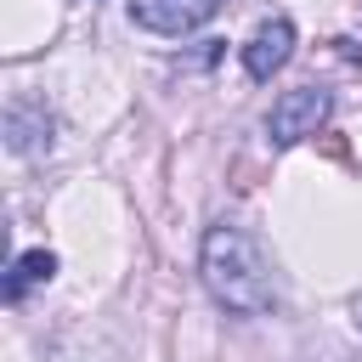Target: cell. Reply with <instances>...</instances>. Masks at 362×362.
<instances>
[{"label": "cell", "mask_w": 362, "mask_h": 362, "mask_svg": "<svg viewBox=\"0 0 362 362\" xmlns=\"http://www.w3.org/2000/svg\"><path fill=\"white\" fill-rule=\"evenodd\" d=\"M288 57H294V23H288V17H266V23L249 34V45H243V74L266 85L272 74L288 68Z\"/></svg>", "instance_id": "cell-4"}, {"label": "cell", "mask_w": 362, "mask_h": 362, "mask_svg": "<svg viewBox=\"0 0 362 362\" xmlns=\"http://www.w3.org/2000/svg\"><path fill=\"white\" fill-rule=\"evenodd\" d=\"M226 0H130V23L147 28V34H164V40H181L192 28H204Z\"/></svg>", "instance_id": "cell-3"}, {"label": "cell", "mask_w": 362, "mask_h": 362, "mask_svg": "<svg viewBox=\"0 0 362 362\" xmlns=\"http://www.w3.org/2000/svg\"><path fill=\"white\" fill-rule=\"evenodd\" d=\"M51 136H57V119H51V107H45V102L17 96V102L6 107V147H11L17 158L51 153Z\"/></svg>", "instance_id": "cell-5"}, {"label": "cell", "mask_w": 362, "mask_h": 362, "mask_svg": "<svg viewBox=\"0 0 362 362\" xmlns=\"http://www.w3.org/2000/svg\"><path fill=\"white\" fill-rule=\"evenodd\" d=\"M51 277H57V255H51V249H28V255L11 260L0 294H6V305H17V300H28V288H40V283H51Z\"/></svg>", "instance_id": "cell-6"}, {"label": "cell", "mask_w": 362, "mask_h": 362, "mask_svg": "<svg viewBox=\"0 0 362 362\" xmlns=\"http://www.w3.org/2000/svg\"><path fill=\"white\" fill-rule=\"evenodd\" d=\"M198 277L209 288L215 305L238 311V317H266L277 305V277H272V260L260 249L255 232L221 221L204 232V249H198Z\"/></svg>", "instance_id": "cell-1"}, {"label": "cell", "mask_w": 362, "mask_h": 362, "mask_svg": "<svg viewBox=\"0 0 362 362\" xmlns=\"http://www.w3.org/2000/svg\"><path fill=\"white\" fill-rule=\"evenodd\" d=\"M351 328H356V334H362V288H356V294H351Z\"/></svg>", "instance_id": "cell-7"}, {"label": "cell", "mask_w": 362, "mask_h": 362, "mask_svg": "<svg viewBox=\"0 0 362 362\" xmlns=\"http://www.w3.org/2000/svg\"><path fill=\"white\" fill-rule=\"evenodd\" d=\"M328 113H334V90H322V85H294V90H283V96L272 102L266 136H272V147H294V141L317 136V130L328 124Z\"/></svg>", "instance_id": "cell-2"}]
</instances>
